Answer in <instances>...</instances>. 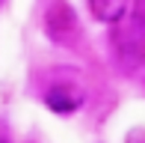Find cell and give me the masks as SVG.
Here are the masks:
<instances>
[{"instance_id": "obj_1", "label": "cell", "mask_w": 145, "mask_h": 143, "mask_svg": "<svg viewBox=\"0 0 145 143\" xmlns=\"http://www.w3.org/2000/svg\"><path fill=\"white\" fill-rule=\"evenodd\" d=\"M44 36L50 39V42L56 45H71L80 33V21H77V12L71 3H65V0H54V3L44 9Z\"/></svg>"}, {"instance_id": "obj_2", "label": "cell", "mask_w": 145, "mask_h": 143, "mask_svg": "<svg viewBox=\"0 0 145 143\" xmlns=\"http://www.w3.org/2000/svg\"><path fill=\"white\" fill-rule=\"evenodd\" d=\"M44 105L54 113H74L83 105V93L71 83H54V87L44 93Z\"/></svg>"}, {"instance_id": "obj_3", "label": "cell", "mask_w": 145, "mask_h": 143, "mask_svg": "<svg viewBox=\"0 0 145 143\" xmlns=\"http://www.w3.org/2000/svg\"><path fill=\"white\" fill-rule=\"evenodd\" d=\"M130 0H89V12L101 24H118L127 12Z\"/></svg>"}, {"instance_id": "obj_4", "label": "cell", "mask_w": 145, "mask_h": 143, "mask_svg": "<svg viewBox=\"0 0 145 143\" xmlns=\"http://www.w3.org/2000/svg\"><path fill=\"white\" fill-rule=\"evenodd\" d=\"M124 42H130V48H142L145 45V0L133 3V12H130L127 24H124Z\"/></svg>"}, {"instance_id": "obj_5", "label": "cell", "mask_w": 145, "mask_h": 143, "mask_svg": "<svg viewBox=\"0 0 145 143\" xmlns=\"http://www.w3.org/2000/svg\"><path fill=\"white\" fill-rule=\"evenodd\" d=\"M127 143H145V128L142 125L130 128V131H127Z\"/></svg>"}, {"instance_id": "obj_6", "label": "cell", "mask_w": 145, "mask_h": 143, "mask_svg": "<svg viewBox=\"0 0 145 143\" xmlns=\"http://www.w3.org/2000/svg\"><path fill=\"white\" fill-rule=\"evenodd\" d=\"M0 143H9V140H6V134H0Z\"/></svg>"}]
</instances>
